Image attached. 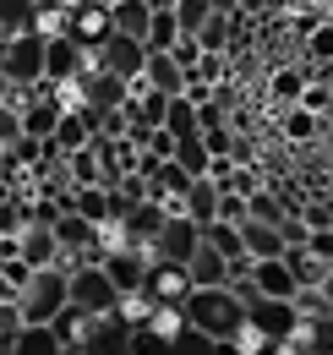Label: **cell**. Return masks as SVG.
Returning <instances> with one entry per match:
<instances>
[{
	"mask_svg": "<svg viewBox=\"0 0 333 355\" xmlns=\"http://www.w3.org/2000/svg\"><path fill=\"white\" fill-rule=\"evenodd\" d=\"M186 322L197 328V334H208V339H235L241 328H246V306H241V295L230 290V284H191V295H186Z\"/></svg>",
	"mask_w": 333,
	"mask_h": 355,
	"instance_id": "cell-1",
	"label": "cell"
},
{
	"mask_svg": "<svg viewBox=\"0 0 333 355\" xmlns=\"http://www.w3.org/2000/svg\"><path fill=\"white\" fill-rule=\"evenodd\" d=\"M17 306H22V322H55L60 311L71 306V273L66 268H33L28 284L17 290Z\"/></svg>",
	"mask_w": 333,
	"mask_h": 355,
	"instance_id": "cell-2",
	"label": "cell"
},
{
	"mask_svg": "<svg viewBox=\"0 0 333 355\" xmlns=\"http://www.w3.org/2000/svg\"><path fill=\"white\" fill-rule=\"evenodd\" d=\"M0 71H6L11 88H39L44 83V33H33V28L11 33L6 55H0Z\"/></svg>",
	"mask_w": 333,
	"mask_h": 355,
	"instance_id": "cell-3",
	"label": "cell"
},
{
	"mask_svg": "<svg viewBox=\"0 0 333 355\" xmlns=\"http://www.w3.org/2000/svg\"><path fill=\"white\" fill-rule=\"evenodd\" d=\"M71 306L87 311V317H115L121 290L110 284V273H104L99 263H77L71 268Z\"/></svg>",
	"mask_w": 333,
	"mask_h": 355,
	"instance_id": "cell-4",
	"label": "cell"
},
{
	"mask_svg": "<svg viewBox=\"0 0 333 355\" xmlns=\"http://www.w3.org/2000/svg\"><path fill=\"white\" fill-rule=\"evenodd\" d=\"M246 328L262 339V345H284L295 328H300V311L295 301H279V295H257L246 306Z\"/></svg>",
	"mask_w": 333,
	"mask_h": 355,
	"instance_id": "cell-5",
	"label": "cell"
},
{
	"mask_svg": "<svg viewBox=\"0 0 333 355\" xmlns=\"http://www.w3.org/2000/svg\"><path fill=\"white\" fill-rule=\"evenodd\" d=\"M148 306H186V295H191V273L186 263H164V257H153L148 263V279H142V290H137Z\"/></svg>",
	"mask_w": 333,
	"mask_h": 355,
	"instance_id": "cell-6",
	"label": "cell"
},
{
	"mask_svg": "<svg viewBox=\"0 0 333 355\" xmlns=\"http://www.w3.org/2000/svg\"><path fill=\"white\" fill-rule=\"evenodd\" d=\"M93 60H99L104 71L126 77V83H137V77H142V66H148V44H142V39H131V33H110L104 44L93 49Z\"/></svg>",
	"mask_w": 333,
	"mask_h": 355,
	"instance_id": "cell-7",
	"label": "cell"
},
{
	"mask_svg": "<svg viewBox=\"0 0 333 355\" xmlns=\"http://www.w3.org/2000/svg\"><path fill=\"white\" fill-rule=\"evenodd\" d=\"M87 71V49L71 33H49L44 39V83H77Z\"/></svg>",
	"mask_w": 333,
	"mask_h": 355,
	"instance_id": "cell-8",
	"label": "cell"
},
{
	"mask_svg": "<svg viewBox=\"0 0 333 355\" xmlns=\"http://www.w3.org/2000/svg\"><path fill=\"white\" fill-rule=\"evenodd\" d=\"M197 246H203V224L186 219V214H169L164 230H159V241H153V257H164V263H186Z\"/></svg>",
	"mask_w": 333,
	"mask_h": 355,
	"instance_id": "cell-9",
	"label": "cell"
},
{
	"mask_svg": "<svg viewBox=\"0 0 333 355\" xmlns=\"http://www.w3.org/2000/svg\"><path fill=\"white\" fill-rule=\"evenodd\" d=\"M66 33H71V39H77V44H104V39H110V33H115V28H110V6H99V0H83V6H77V11H71V28H66Z\"/></svg>",
	"mask_w": 333,
	"mask_h": 355,
	"instance_id": "cell-10",
	"label": "cell"
},
{
	"mask_svg": "<svg viewBox=\"0 0 333 355\" xmlns=\"http://www.w3.org/2000/svg\"><path fill=\"white\" fill-rule=\"evenodd\" d=\"M17 257H22L28 268H49V263H60L55 230H49V224H22V230H17Z\"/></svg>",
	"mask_w": 333,
	"mask_h": 355,
	"instance_id": "cell-11",
	"label": "cell"
},
{
	"mask_svg": "<svg viewBox=\"0 0 333 355\" xmlns=\"http://www.w3.org/2000/svg\"><path fill=\"white\" fill-rule=\"evenodd\" d=\"M251 284H257V295H279V301H290L295 290H300L284 257H262V263L251 257Z\"/></svg>",
	"mask_w": 333,
	"mask_h": 355,
	"instance_id": "cell-12",
	"label": "cell"
},
{
	"mask_svg": "<svg viewBox=\"0 0 333 355\" xmlns=\"http://www.w3.org/2000/svg\"><path fill=\"white\" fill-rule=\"evenodd\" d=\"M241 246H246V257H284V230L279 224H262V219H246L241 224Z\"/></svg>",
	"mask_w": 333,
	"mask_h": 355,
	"instance_id": "cell-13",
	"label": "cell"
},
{
	"mask_svg": "<svg viewBox=\"0 0 333 355\" xmlns=\"http://www.w3.org/2000/svg\"><path fill=\"white\" fill-rule=\"evenodd\" d=\"M175 214H186V219H197V224H213L219 219V186H213L208 175H197L191 186H186V197H180Z\"/></svg>",
	"mask_w": 333,
	"mask_h": 355,
	"instance_id": "cell-14",
	"label": "cell"
},
{
	"mask_svg": "<svg viewBox=\"0 0 333 355\" xmlns=\"http://www.w3.org/2000/svg\"><path fill=\"white\" fill-rule=\"evenodd\" d=\"M148 22H153V6L148 0H115L110 6V28L115 33H131V39L148 44Z\"/></svg>",
	"mask_w": 333,
	"mask_h": 355,
	"instance_id": "cell-15",
	"label": "cell"
},
{
	"mask_svg": "<svg viewBox=\"0 0 333 355\" xmlns=\"http://www.w3.org/2000/svg\"><path fill=\"white\" fill-rule=\"evenodd\" d=\"M142 83L159 93H180V83H186V71L175 66V55L169 49H148V66H142Z\"/></svg>",
	"mask_w": 333,
	"mask_h": 355,
	"instance_id": "cell-16",
	"label": "cell"
},
{
	"mask_svg": "<svg viewBox=\"0 0 333 355\" xmlns=\"http://www.w3.org/2000/svg\"><path fill=\"white\" fill-rule=\"evenodd\" d=\"M186 273H191V284H230V263H224V252H213L208 241L186 257Z\"/></svg>",
	"mask_w": 333,
	"mask_h": 355,
	"instance_id": "cell-17",
	"label": "cell"
},
{
	"mask_svg": "<svg viewBox=\"0 0 333 355\" xmlns=\"http://www.w3.org/2000/svg\"><path fill=\"white\" fill-rule=\"evenodd\" d=\"M295 208L279 197V191H268V180L257 186V191H246V219H262V224H284Z\"/></svg>",
	"mask_w": 333,
	"mask_h": 355,
	"instance_id": "cell-18",
	"label": "cell"
},
{
	"mask_svg": "<svg viewBox=\"0 0 333 355\" xmlns=\"http://www.w3.org/2000/svg\"><path fill=\"white\" fill-rule=\"evenodd\" d=\"M11 355H66V350H60V339H55V328H49V322H28V328L17 334Z\"/></svg>",
	"mask_w": 333,
	"mask_h": 355,
	"instance_id": "cell-19",
	"label": "cell"
},
{
	"mask_svg": "<svg viewBox=\"0 0 333 355\" xmlns=\"http://www.w3.org/2000/svg\"><path fill=\"white\" fill-rule=\"evenodd\" d=\"M169 137H197V104L186 98V93H169L164 104V121H159Z\"/></svg>",
	"mask_w": 333,
	"mask_h": 355,
	"instance_id": "cell-20",
	"label": "cell"
},
{
	"mask_svg": "<svg viewBox=\"0 0 333 355\" xmlns=\"http://www.w3.org/2000/svg\"><path fill=\"white\" fill-rule=\"evenodd\" d=\"M71 208L99 230V224H110V191L104 186H71Z\"/></svg>",
	"mask_w": 333,
	"mask_h": 355,
	"instance_id": "cell-21",
	"label": "cell"
},
{
	"mask_svg": "<svg viewBox=\"0 0 333 355\" xmlns=\"http://www.w3.org/2000/svg\"><path fill=\"white\" fill-rule=\"evenodd\" d=\"M126 355H175V334L153 328V322H137L131 328V350Z\"/></svg>",
	"mask_w": 333,
	"mask_h": 355,
	"instance_id": "cell-22",
	"label": "cell"
},
{
	"mask_svg": "<svg viewBox=\"0 0 333 355\" xmlns=\"http://www.w3.org/2000/svg\"><path fill=\"white\" fill-rule=\"evenodd\" d=\"M203 241H208L213 252H224V263L246 257V246H241V224H224V219H213V224H203Z\"/></svg>",
	"mask_w": 333,
	"mask_h": 355,
	"instance_id": "cell-23",
	"label": "cell"
},
{
	"mask_svg": "<svg viewBox=\"0 0 333 355\" xmlns=\"http://www.w3.org/2000/svg\"><path fill=\"white\" fill-rule=\"evenodd\" d=\"M300 88H306V71L300 66H279L268 77V98H279V104H300Z\"/></svg>",
	"mask_w": 333,
	"mask_h": 355,
	"instance_id": "cell-24",
	"label": "cell"
},
{
	"mask_svg": "<svg viewBox=\"0 0 333 355\" xmlns=\"http://www.w3.org/2000/svg\"><path fill=\"white\" fill-rule=\"evenodd\" d=\"M317 132H328V121L311 115V110H300V104H290V115H284V137H290V142H311Z\"/></svg>",
	"mask_w": 333,
	"mask_h": 355,
	"instance_id": "cell-25",
	"label": "cell"
},
{
	"mask_svg": "<svg viewBox=\"0 0 333 355\" xmlns=\"http://www.w3.org/2000/svg\"><path fill=\"white\" fill-rule=\"evenodd\" d=\"M208 148H203V137H180V142H175V164H180V170H186V175H208Z\"/></svg>",
	"mask_w": 333,
	"mask_h": 355,
	"instance_id": "cell-26",
	"label": "cell"
},
{
	"mask_svg": "<svg viewBox=\"0 0 333 355\" xmlns=\"http://www.w3.org/2000/svg\"><path fill=\"white\" fill-rule=\"evenodd\" d=\"M230 39H235V17H224V11H213L208 22L197 28V44L203 49H230Z\"/></svg>",
	"mask_w": 333,
	"mask_h": 355,
	"instance_id": "cell-27",
	"label": "cell"
},
{
	"mask_svg": "<svg viewBox=\"0 0 333 355\" xmlns=\"http://www.w3.org/2000/svg\"><path fill=\"white\" fill-rule=\"evenodd\" d=\"M66 175H71V186H99V153H93V142L77 148V153H66Z\"/></svg>",
	"mask_w": 333,
	"mask_h": 355,
	"instance_id": "cell-28",
	"label": "cell"
},
{
	"mask_svg": "<svg viewBox=\"0 0 333 355\" xmlns=\"http://www.w3.org/2000/svg\"><path fill=\"white\" fill-rule=\"evenodd\" d=\"M180 39V22H175V11H153V22H148V49H175Z\"/></svg>",
	"mask_w": 333,
	"mask_h": 355,
	"instance_id": "cell-29",
	"label": "cell"
},
{
	"mask_svg": "<svg viewBox=\"0 0 333 355\" xmlns=\"http://www.w3.org/2000/svg\"><path fill=\"white\" fill-rule=\"evenodd\" d=\"M169 11H175V22H180V33H197V28L213 17V0H175Z\"/></svg>",
	"mask_w": 333,
	"mask_h": 355,
	"instance_id": "cell-30",
	"label": "cell"
},
{
	"mask_svg": "<svg viewBox=\"0 0 333 355\" xmlns=\"http://www.w3.org/2000/svg\"><path fill=\"white\" fill-rule=\"evenodd\" d=\"M22 328H28V322H22V306H17V301H0V355H11V345H17Z\"/></svg>",
	"mask_w": 333,
	"mask_h": 355,
	"instance_id": "cell-31",
	"label": "cell"
},
{
	"mask_svg": "<svg viewBox=\"0 0 333 355\" xmlns=\"http://www.w3.org/2000/svg\"><path fill=\"white\" fill-rule=\"evenodd\" d=\"M17 137H22V104L0 98V148H17Z\"/></svg>",
	"mask_w": 333,
	"mask_h": 355,
	"instance_id": "cell-32",
	"label": "cell"
},
{
	"mask_svg": "<svg viewBox=\"0 0 333 355\" xmlns=\"http://www.w3.org/2000/svg\"><path fill=\"white\" fill-rule=\"evenodd\" d=\"M175 355H213V339L197 334L191 322H180V328H175Z\"/></svg>",
	"mask_w": 333,
	"mask_h": 355,
	"instance_id": "cell-33",
	"label": "cell"
},
{
	"mask_svg": "<svg viewBox=\"0 0 333 355\" xmlns=\"http://www.w3.org/2000/svg\"><path fill=\"white\" fill-rule=\"evenodd\" d=\"M306 49H311V66H333V22H317Z\"/></svg>",
	"mask_w": 333,
	"mask_h": 355,
	"instance_id": "cell-34",
	"label": "cell"
},
{
	"mask_svg": "<svg viewBox=\"0 0 333 355\" xmlns=\"http://www.w3.org/2000/svg\"><path fill=\"white\" fill-rule=\"evenodd\" d=\"M290 301H295V311H300V317H328V311H333L328 295H323V290H311V284H300Z\"/></svg>",
	"mask_w": 333,
	"mask_h": 355,
	"instance_id": "cell-35",
	"label": "cell"
},
{
	"mask_svg": "<svg viewBox=\"0 0 333 355\" xmlns=\"http://www.w3.org/2000/svg\"><path fill=\"white\" fill-rule=\"evenodd\" d=\"M300 110H311V115L328 121L333 115V88H311V83H306V88H300Z\"/></svg>",
	"mask_w": 333,
	"mask_h": 355,
	"instance_id": "cell-36",
	"label": "cell"
},
{
	"mask_svg": "<svg viewBox=\"0 0 333 355\" xmlns=\"http://www.w3.org/2000/svg\"><path fill=\"white\" fill-rule=\"evenodd\" d=\"M169 55H175V66H180V71H191V66L203 60V44H197V33H180V39H175V49H169Z\"/></svg>",
	"mask_w": 333,
	"mask_h": 355,
	"instance_id": "cell-37",
	"label": "cell"
},
{
	"mask_svg": "<svg viewBox=\"0 0 333 355\" xmlns=\"http://www.w3.org/2000/svg\"><path fill=\"white\" fill-rule=\"evenodd\" d=\"M219 219L224 224H246V197H241V191H219Z\"/></svg>",
	"mask_w": 333,
	"mask_h": 355,
	"instance_id": "cell-38",
	"label": "cell"
},
{
	"mask_svg": "<svg viewBox=\"0 0 333 355\" xmlns=\"http://www.w3.org/2000/svg\"><path fill=\"white\" fill-rule=\"evenodd\" d=\"M175 142H180V137H169L164 126H153V137H148L142 153H148V159H175Z\"/></svg>",
	"mask_w": 333,
	"mask_h": 355,
	"instance_id": "cell-39",
	"label": "cell"
},
{
	"mask_svg": "<svg viewBox=\"0 0 333 355\" xmlns=\"http://www.w3.org/2000/svg\"><path fill=\"white\" fill-rule=\"evenodd\" d=\"M197 137H203V148H208L213 159L230 153V142H235V132H224V126H208V132H197Z\"/></svg>",
	"mask_w": 333,
	"mask_h": 355,
	"instance_id": "cell-40",
	"label": "cell"
},
{
	"mask_svg": "<svg viewBox=\"0 0 333 355\" xmlns=\"http://www.w3.org/2000/svg\"><path fill=\"white\" fill-rule=\"evenodd\" d=\"M22 175H28V170L17 164V153H11V148H0V186H17Z\"/></svg>",
	"mask_w": 333,
	"mask_h": 355,
	"instance_id": "cell-41",
	"label": "cell"
},
{
	"mask_svg": "<svg viewBox=\"0 0 333 355\" xmlns=\"http://www.w3.org/2000/svg\"><path fill=\"white\" fill-rule=\"evenodd\" d=\"M213 355H251L241 339H213Z\"/></svg>",
	"mask_w": 333,
	"mask_h": 355,
	"instance_id": "cell-42",
	"label": "cell"
},
{
	"mask_svg": "<svg viewBox=\"0 0 333 355\" xmlns=\"http://www.w3.org/2000/svg\"><path fill=\"white\" fill-rule=\"evenodd\" d=\"M213 11H224V17H241V0H213Z\"/></svg>",
	"mask_w": 333,
	"mask_h": 355,
	"instance_id": "cell-43",
	"label": "cell"
},
{
	"mask_svg": "<svg viewBox=\"0 0 333 355\" xmlns=\"http://www.w3.org/2000/svg\"><path fill=\"white\" fill-rule=\"evenodd\" d=\"M317 290H323V295H328V306H333V268H328V279H323V284H317Z\"/></svg>",
	"mask_w": 333,
	"mask_h": 355,
	"instance_id": "cell-44",
	"label": "cell"
},
{
	"mask_svg": "<svg viewBox=\"0 0 333 355\" xmlns=\"http://www.w3.org/2000/svg\"><path fill=\"white\" fill-rule=\"evenodd\" d=\"M0 98H11V83H6V71H0Z\"/></svg>",
	"mask_w": 333,
	"mask_h": 355,
	"instance_id": "cell-45",
	"label": "cell"
},
{
	"mask_svg": "<svg viewBox=\"0 0 333 355\" xmlns=\"http://www.w3.org/2000/svg\"><path fill=\"white\" fill-rule=\"evenodd\" d=\"M99 6H115V0H99Z\"/></svg>",
	"mask_w": 333,
	"mask_h": 355,
	"instance_id": "cell-46",
	"label": "cell"
},
{
	"mask_svg": "<svg viewBox=\"0 0 333 355\" xmlns=\"http://www.w3.org/2000/svg\"><path fill=\"white\" fill-rule=\"evenodd\" d=\"M33 6H49V0H33Z\"/></svg>",
	"mask_w": 333,
	"mask_h": 355,
	"instance_id": "cell-47",
	"label": "cell"
},
{
	"mask_svg": "<svg viewBox=\"0 0 333 355\" xmlns=\"http://www.w3.org/2000/svg\"><path fill=\"white\" fill-rule=\"evenodd\" d=\"M328 317H333V311H328Z\"/></svg>",
	"mask_w": 333,
	"mask_h": 355,
	"instance_id": "cell-48",
	"label": "cell"
}]
</instances>
